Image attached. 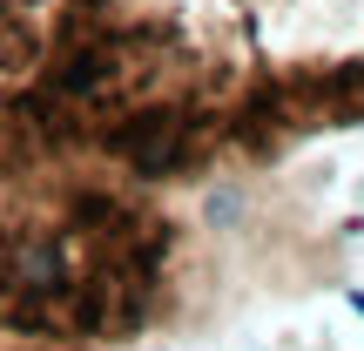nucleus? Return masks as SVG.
I'll list each match as a JSON object with an SVG mask.
<instances>
[{"instance_id":"2","label":"nucleus","mask_w":364,"mask_h":351,"mask_svg":"<svg viewBox=\"0 0 364 351\" xmlns=\"http://www.w3.org/2000/svg\"><path fill=\"white\" fill-rule=\"evenodd\" d=\"M351 311H364V290H351Z\"/></svg>"},{"instance_id":"1","label":"nucleus","mask_w":364,"mask_h":351,"mask_svg":"<svg viewBox=\"0 0 364 351\" xmlns=\"http://www.w3.org/2000/svg\"><path fill=\"white\" fill-rule=\"evenodd\" d=\"M351 122L364 0H0V176L149 142L216 176Z\"/></svg>"}]
</instances>
